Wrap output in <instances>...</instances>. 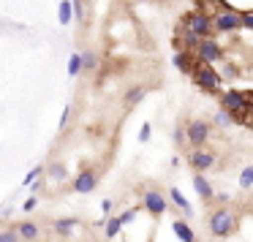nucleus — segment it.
Instances as JSON below:
<instances>
[{
    "mask_svg": "<svg viewBox=\"0 0 253 242\" xmlns=\"http://www.w3.org/2000/svg\"><path fill=\"white\" fill-rule=\"evenodd\" d=\"M71 17H74V11H71V0H63V3H60V22H63V25H68V22H71Z\"/></svg>",
    "mask_w": 253,
    "mask_h": 242,
    "instance_id": "20",
    "label": "nucleus"
},
{
    "mask_svg": "<svg viewBox=\"0 0 253 242\" xmlns=\"http://www.w3.org/2000/svg\"><path fill=\"white\" fill-rule=\"evenodd\" d=\"M68 74H71V77L82 74V55H71V60H68Z\"/></svg>",
    "mask_w": 253,
    "mask_h": 242,
    "instance_id": "21",
    "label": "nucleus"
},
{
    "mask_svg": "<svg viewBox=\"0 0 253 242\" xmlns=\"http://www.w3.org/2000/svg\"><path fill=\"white\" fill-rule=\"evenodd\" d=\"M144 93H147L144 87H131V90L126 93V106H136L139 101L144 98Z\"/></svg>",
    "mask_w": 253,
    "mask_h": 242,
    "instance_id": "16",
    "label": "nucleus"
},
{
    "mask_svg": "<svg viewBox=\"0 0 253 242\" xmlns=\"http://www.w3.org/2000/svg\"><path fill=\"white\" fill-rule=\"evenodd\" d=\"M177 36H180V41H182V44H185V46H191V49H193V46L199 44V36L193 33V30H188L185 25H182V28H180V33H177Z\"/></svg>",
    "mask_w": 253,
    "mask_h": 242,
    "instance_id": "15",
    "label": "nucleus"
},
{
    "mask_svg": "<svg viewBox=\"0 0 253 242\" xmlns=\"http://www.w3.org/2000/svg\"><path fill=\"white\" fill-rule=\"evenodd\" d=\"M0 242H19L17 231H0Z\"/></svg>",
    "mask_w": 253,
    "mask_h": 242,
    "instance_id": "27",
    "label": "nucleus"
},
{
    "mask_svg": "<svg viewBox=\"0 0 253 242\" xmlns=\"http://www.w3.org/2000/svg\"><path fill=\"white\" fill-rule=\"evenodd\" d=\"M193 49H196L199 63H207V66H212L215 60H220V46L215 44L212 39H199V44L193 46Z\"/></svg>",
    "mask_w": 253,
    "mask_h": 242,
    "instance_id": "4",
    "label": "nucleus"
},
{
    "mask_svg": "<svg viewBox=\"0 0 253 242\" xmlns=\"http://www.w3.org/2000/svg\"><path fill=\"white\" fill-rule=\"evenodd\" d=\"M185 28L193 30L199 39H207V36L215 30V28H212V17H210V14H204V11L188 14V17H185Z\"/></svg>",
    "mask_w": 253,
    "mask_h": 242,
    "instance_id": "3",
    "label": "nucleus"
},
{
    "mask_svg": "<svg viewBox=\"0 0 253 242\" xmlns=\"http://www.w3.org/2000/svg\"><path fill=\"white\" fill-rule=\"evenodd\" d=\"M212 163H215V158L210 153H202V150L191 153V166H193V169H210Z\"/></svg>",
    "mask_w": 253,
    "mask_h": 242,
    "instance_id": "10",
    "label": "nucleus"
},
{
    "mask_svg": "<svg viewBox=\"0 0 253 242\" xmlns=\"http://www.w3.org/2000/svg\"><path fill=\"white\" fill-rule=\"evenodd\" d=\"M207 136H210V125L202 122V120H193L191 125H188V131H185V139L193 144V147H202V144L207 142Z\"/></svg>",
    "mask_w": 253,
    "mask_h": 242,
    "instance_id": "6",
    "label": "nucleus"
},
{
    "mask_svg": "<svg viewBox=\"0 0 253 242\" xmlns=\"http://www.w3.org/2000/svg\"><path fill=\"white\" fill-rule=\"evenodd\" d=\"M231 120H234V117H231V112H218V115H215V122H220V125H229Z\"/></svg>",
    "mask_w": 253,
    "mask_h": 242,
    "instance_id": "25",
    "label": "nucleus"
},
{
    "mask_svg": "<svg viewBox=\"0 0 253 242\" xmlns=\"http://www.w3.org/2000/svg\"><path fill=\"white\" fill-rule=\"evenodd\" d=\"M17 234L25 237V240H39V226L30 223V220H25V223L17 226Z\"/></svg>",
    "mask_w": 253,
    "mask_h": 242,
    "instance_id": "12",
    "label": "nucleus"
},
{
    "mask_svg": "<svg viewBox=\"0 0 253 242\" xmlns=\"http://www.w3.org/2000/svg\"><path fill=\"white\" fill-rule=\"evenodd\" d=\"M49 174L55 177V180H66V166H63V163H55V166L49 169Z\"/></svg>",
    "mask_w": 253,
    "mask_h": 242,
    "instance_id": "24",
    "label": "nucleus"
},
{
    "mask_svg": "<svg viewBox=\"0 0 253 242\" xmlns=\"http://www.w3.org/2000/svg\"><path fill=\"white\" fill-rule=\"evenodd\" d=\"M171 202H174L180 209H185V212H191V204H188V199L182 196V193L177 191V188H171Z\"/></svg>",
    "mask_w": 253,
    "mask_h": 242,
    "instance_id": "18",
    "label": "nucleus"
},
{
    "mask_svg": "<svg viewBox=\"0 0 253 242\" xmlns=\"http://www.w3.org/2000/svg\"><path fill=\"white\" fill-rule=\"evenodd\" d=\"M240 25H245V28H251V30H253V11L240 14Z\"/></svg>",
    "mask_w": 253,
    "mask_h": 242,
    "instance_id": "28",
    "label": "nucleus"
},
{
    "mask_svg": "<svg viewBox=\"0 0 253 242\" xmlns=\"http://www.w3.org/2000/svg\"><path fill=\"white\" fill-rule=\"evenodd\" d=\"M66 122H68V109H63V117H60V128H66Z\"/></svg>",
    "mask_w": 253,
    "mask_h": 242,
    "instance_id": "34",
    "label": "nucleus"
},
{
    "mask_svg": "<svg viewBox=\"0 0 253 242\" xmlns=\"http://www.w3.org/2000/svg\"><path fill=\"white\" fill-rule=\"evenodd\" d=\"M95 185H98V177H95L93 169H82L74 177V191L77 193H90V191H95Z\"/></svg>",
    "mask_w": 253,
    "mask_h": 242,
    "instance_id": "7",
    "label": "nucleus"
},
{
    "mask_svg": "<svg viewBox=\"0 0 253 242\" xmlns=\"http://www.w3.org/2000/svg\"><path fill=\"white\" fill-rule=\"evenodd\" d=\"M30 209H36V199H28V202H25V212H30Z\"/></svg>",
    "mask_w": 253,
    "mask_h": 242,
    "instance_id": "33",
    "label": "nucleus"
},
{
    "mask_svg": "<svg viewBox=\"0 0 253 242\" xmlns=\"http://www.w3.org/2000/svg\"><path fill=\"white\" fill-rule=\"evenodd\" d=\"M136 218V209H128V212H123V218H120V223H131V220Z\"/></svg>",
    "mask_w": 253,
    "mask_h": 242,
    "instance_id": "29",
    "label": "nucleus"
},
{
    "mask_svg": "<svg viewBox=\"0 0 253 242\" xmlns=\"http://www.w3.org/2000/svg\"><path fill=\"white\" fill-rule=\"evenodd\" d=\"M191 77H193V82H196L202 90H207V93H215V90L220 87V77L215 74L212 66H207V63H199V66H193Z\"/></svg>",
    "mask_w": 253,
    "mask_h": 242,
    "instance_id": "1",
    "label": "nucleus"
},
{
    "mask_svg": "<svg viewBox=\"0 0 253 242\" xmlns=\"http://www.w3.org/2000/svg\"><path fill=\"white\" fill-rule=\"evenodd\" d=\"M95 66H98V57H95V52H84V55H82V71H93Z\"/></svg>",
    "mask_w": 253,
    "mask_h": 242,
    "instance_id": "19",
    "label": "nucleus"
},
{
    "mask_svg": "<svg viewBox=\"0 0 253 242\" xmlns=\"http://www.w3.org/2000/svg\"><path fill=\"white\" fill-rule=\"evenodd\" d=\"M240 185H242V188H251V185H253V166H248V169L242 171V177H240Z\"/></svg>",
    "mask_w": 253,
    "mask_h": 242,
    "instance_id": "23",
    "label": "nucleus"
},
{
    "mask_svg": "<svg viewBox=\"0 0 253 242\" xmlns=\"http://www.w3.org/2000/svg\"><path fill=\"white\" fill-rule=\"evenodd\" d=\"M223 109L231 112V117H234L237 112L248 109V95L245 93H237V90H229V93L223 95Z\"/></svg>",
    "mask_w": 253,
    "mask_h": 242,
    "instance_id": "8",
    "label": "nucleus"
},
{
    "mask_svg": "<svg viewBox=\"0 0 253 242\" xmlns=\"http://www.w3.org/2000/svg\"><path fill=\"white\" fill-rule=\"evenodd\" d=\"M174 66L180 68L182 74H191V71H193V63H191V55H185V52H180V55L174 57Z\"/></svg>",
    "mask_w": 253,
    "mask_h": 242,
    "instance_id": "17",
    "label": "nucleus"
},
{
    "mask_svg": "<svg viewBox=\"0 0 253 242\" xmlns=\"http://www.w3.org/2000/svg\"><path fill=\"white\" fill-rule=\"evenodd\" d=\"M120 229H123L120 218H109V220H106V237H117V234H120Z\"/></svg>",
    "mask_w": 253,
    "mask_h": 242,
    "instance_id": "22",
    "label": "nucleus"
},
{
    "mask_svg": "<svg viewBox=\"0 0 253 242\" xmlns=\"http://www.w3.org/2000/svg\"><path fill=\"white\" fill-rule=\"evenodd\" d=\"M150 139V125H142V131H139V142H147Z\"/></svg>",
    "mask_w": 253,
    "mask_h": 242,
    "instance_id": "30",
    "label": "nucleus"
},
{
    "mask_svg": "<svg viewBox=\"0 0 253 242\" xmlns=\"http://www.w3.org/2000/svg\"><path fill=\"white\" fill-rule=\"evenodd\" d=\"M174 234L180 237L182 242H196V237H193L191 226H188V223H182V220H174Z\"/></svg>",
    "mask_w": 253,
    "mask_h": 242,
    "instance_id": "13",
    "label": "nucleus"
},
{
    "mask_svg": "<svg viewBox=\"0 0 253 242\" xmlns=\"http://www.w3.org/2000/svg\"><path fill=\"white\" fill-rule=\"evenodd\" d=\"M174 139H177V142H185V131H182V128H177V131H174Z\"/></svg>",
    "mask_w": 253,
    "mask_h": 242,
    "instance_id": "32",
    "label": "nucleus"
},
{
    "mask_svg": "<svg viewBox=\"0 0 253 242\" xmlns=\"http://www.w3.org/2000/svg\"><path fill=\"white\" fill-rule=\"evenodd\" d=\"M210 231L215 237H229L234 231V212L231 209H215L210 218Z\"/></svg>",
    "mask_w": 253,
    "mask_h": 242,
    "instance_id": "2",
    "label": "nucleus"
},
{
    "mask_svg": "<svg viewBox=\"0 0 253 242\" xmlns=\"http://www.w3.org/2000/svg\"><path fill=\"white\" fill-rule=\"evenodd\" d=\"M193 185H196V191H199V196H202V199H212V185H210L202 174L193 177Z\"/></svg>",
    "mask_w": 253,
    "mask_h": 242,
    "instance_id": "14",
    "label": "nucleus"
},
{
    "mask_svg": "<svg viewBox=\"0 0 253 242\" xmlns=\"http://www.w3.org/2000/svg\"><path fill=\"white\" fill-rule=\"evenodd\" d=\"M212 28L215 30H237L240 28V14L223 6V11H218L212 17Z\"/></svg>",
    "mask_w": 253,
    "mask_h": 242,
    "instance_id": "5",
    "label": "nucleus"
},
{
    "mask_svg": "<svg viewBox=\"0 0 253 242\" xmlns=\"http://www.w3.org/2000/svg\"><path fill=\"white\" fill-rule=\"evenodd\" d=\"M144 207H147L153 215H164L166 202H164V196H161L158 191H144Z\"/></svg>",
    "mask_w": 253,
    "mask_h": 242,
    "instance_id": "9",
    "label": "nucleus"
},
{
    "mask_svg": "<svg viewBox=\"0 0 253 242\" xmlns=\"http://www.w3.org/2000/svg\"><path fill=\"white\" fill-rule=\"evenodd\" d=\"M79 226V220L77 218H63V220H55V234H60V237H68L74 229Z\"/></svg>",
    "mask_w": 253,
    "mask_h": 242,
    "instance_id": "11",
    "label": "nucleus"
},
{
    "mask_svg": "<svg viewBox=\"0 0 253 242\" xmlns=\"http://www.w3.org/2000/svg\"><path fill=\"white\" fill-rule=\"evenodd\" d=\"M39 174H41V169H33V171H30L28 177H25V185H30V182H33V180H36V177H39Z\"/></svg>",
    "mask_w": 253,
    "mask_h": 242,
    "instance_id": "31",
    "label": "nucleus"
},
{
    "mask_svg": "<svg viewBox=\"0 0 253 242\" xmlns=\"http://www.w3.org/2000/svg\"><path fill=\"white\" fill-rule=\"evenodd\" d=\"M71 11H74V17H77V19H84V8H82V0H74V3H71Z\"/></svg>",
    "mask_w": 253,
    "mask_h": 242,
    "instance_id": "26",
    "label": "nucleus"
}]
</instances>
